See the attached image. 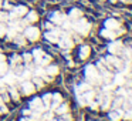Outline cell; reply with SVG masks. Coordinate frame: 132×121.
<instances>
[{
	"mask_svg": "<svg viewBox=\"0 0 132 121\" xmlns=\"http://www.w3.org/2000/svg\"><path fill=\"white\" fill-rule=\"evenodd\" d=\"M85 78L89 84H100L102 81L101 80V74L98 73L97 67L91 66V64L85 67Z\"/></svg>",
	"mask_w": 132,
	"mask_h": 121,
	"instance_id": "1",
	"label": "cell"
},
{
	"mask_svg": "<svg viewBox=\"0 0 132 121\" xmlns=\"http://www.w3.org/2000/svg\"><path fill=\"white\" fill-rule=\"evenodd\" d=\"M71 27L81 36H87L89 33V30H91V24H89L85 19H81V17L77 19V21H74V23L71 24Z\"/></svg>",
	"mask_w": 132,
	"mask_h": 121,
	"instance_id": "2",
	"label": "cell"
},
{
	"mask_svg": "<svg viewBox=\"0 0 132 121\" xmlns=\"http://www.w3.org/2000/svg\"><path fill=\"white\" fill-rule=\"evenodd\" d=\"M23 36L26 39H29L30 41H37L40 37V30L37 27H26L23 32Z\"/></svg>",
	"mask_w": 132,
	"mask_h": 121,
	"instance_id": "3",
	"label": "cell"
},
{
	"mask_svg": "<svg viewBox=\"0 0 132 121\" xmlns=\"http://www.w3.org/2000/svg\"><path fill=\"white\" fill-rule=\"evenodd\" d=\"M26 14H27V7L26 6H16V7H13L12 12H10L9 20H17L19 17L26 16Z\"/></svg>",
	"mask_w": 132,
	"mask_h": 121,
	"instance_id": "4",
	"label": "cell"
},
{
	"mask_svg": "<svg viewBox=\"0 0 132 121\" xmlns=\"http://www.w3.org/2000/svg\"><path fill=\"white\" fill-rule=\"evenodd\" d=\"M58 43H60V47L61 49H71L72 46H74V41H72V39L70 37L67 33H63V34L60 36V40H58Z\"/></svg>",
	"mask_w": 132,
	"mask_h": 121,
	"instance_id": "5",
	"label": "cell"
},
{
	"mask_svg": "<svg viewBox=\"0 0 132 121\" xmlns=\"http://www.w3.org/2000/svg\"><path fill=\"white\" fill-rule=\"evenodd\" d=\"M34 91H36V87H34V84H33L30 80L21 81V93H23L24 95H30V94H33Z\"/></svg>",
	"mask_w": 132,
	"mask_h": 121,
	"instance_id": "6",
	"label": "cell"
},
{
	"mask_svg": "<svg viewBox=\"0 0 132 121\" xmlns=\"http://www.w3.org/2000/svg\"><path fill=\"white\" fill-rule=\"evenodd\" d=\"M60 36H61V33L58 32V30H55V29L48 30V32L46 33V39L50 41V43H58V40H60Z\"/></svg>",
	"mask_w": 132,
	"mask_h": 121,
	"instance_id": "7",
	"label": "cell"
},
{
	"mask_svg": "<svg viewBox=\"0 0 132 121\" xmlns=\"http://www.w3.org/2000/svg\"><path fill=\"white\" fill-rule=\"evenodd\" d=\"M122 49H123V46H122L121 41H111V43L108 44V51L111 53V54H118V53H121Z\"/></svg>",
	"mask_w": 132,
	"mask_h": 121,
	"instance_id": "8",
	"label": "cell"
},
{
	"mask_svg": "<svg viewBox=\"0 0 132 121\" xmlns=\"http://www.w3.org/2000/svg\"><path fill=\"white\" fill-rule=\"evenodd\" d=\"M17 80H19V77H17L16 73H9L7 71L6 74L3 75V81L6 84H9V86H14V84L17 83Z\"/></svg>",
	"mask_w": 132,
	"mask_h": 121,
	"instance_id": "9",
	"label": "cell"
},
{
	"mask_svg": "<svg viewBox=\"0 0 132 121\" xmlns=\"http://www.w3.org/2000/svg\"><path fill=\"white\" fill-rule=\"evenodd\" d=\"M105 61H106V63H109L111 66L117 67V69H121V66H122V60H121V58H118V57H115V54L106 56Z\"/></svg>",
	"mask_w": 132,
	"mask_h": 121,
	"instance_id": "10",
	"label": "cell"
},
{
	"mask_svg": "<svg viewBox=\"0 0 132 121\" xmlns=\"http://www.w3.org/2000/svg\"><path fill=\"white\" fill-rule=\"evenodd\" d=\"M65 19H67V16L63 14V13H60V12H54L51 16H50V20H51L54 24H61Z\"/></svg>",
	"mask_w": 132,
	"mask_h": 121,
	"instance_id": "11",
	"label": "cell"
},
{
	"mask_svg": "<svg viewBox=\"0 0 132 121\" xmlns=\"http://www.w3.org/2000/svg\"><path fill=\"white\" fill-rule=\"evenodd\" d=\"M123 33V30L121 29L119 32H115V30H109V29H104L102 32H101V36H102V37H105V39H115L117 37L118 34H122Z\"/></svg>",
	"mask_w": 132,
	"mask_h": 121,
	"instance_id": "12",
	"label": "cell"
},
{
	"mask_svg": "<svg viewBox=\"0 0 132 121\" xmlns=\"http://www.w3.org/2000/svg\"><path fill=\"white\" fill-rule=\"evenodd\" d=\"M125 81H126V77L122 74V73H117V74L114 75V86L121 87V86L125 84Z\"/></svg>",
	"mask_w": 132,
	"mask_h": 121,
	"instance_id": "13",
	"label": "cell"
},
{
	"mask_svg": "<svg viewBox=\"0 0 132 121\" xmlns=\"http://www.w3.org/2000/svg\"><path fill=\"white\" fill-rule=\"evenodd\" d=\"M122 114H123V111L121 108H115L114 111L109 112V120L111 121H119L121 118H122Z\"/></svg>",
	"mask_w": 132,
	"mask_h": 121,
	"instance_id": "14",
	"label": "cell"
},
{
	"mask_svg": "<svg viewBox=\"0 0 132 121\" xmlns=\"http://www.w3.org/2000/svg\"><path fill=\"white\" fill-rule=\"evenodd\" d=\"M119 27V23H118L115 19H108L105 20V29H109V30H117Z\"/></svg>",
	"mask_w": 132,
	"mask_h": 121,
	"instance_id": "15",
	"label": "cell"
},
{
	"mask_svg": "<svg viewBox=\"0 0 132 121\" xmlns=\"http://www.w3.org/2000/svg\"><path fill=\"white\" fill-rule=\"evenodd\" d=\"M77 93H87V91H89V90H92V87H91V84L89 83H81V84H78V87L77 88Z\"/></svg>",
	"mask_w": 132,
	"mask_h": 121,
	"instance_id": "16",
	"label": "cell"
},
{
	"mask_svg": "<svg viewBox=\"0 0 132 121\" xmlns=\"http://www.w3.org/2000/svg\"><path fill=\"white\" fill-rule=\"evenodd\" d=\"M68 17H70V20H77V19L82 17V12H81L80 9H71Z\"/></svg>",
	"mask_w": 132,
	"mask_h": 121,
	"instance_id": "17",
	"label": "cell"
},
{
	"mask_svg": "<svg viewBox=\"0 0 132 121\" xmlns=\"http://www.w3.org/2000/svg\"><path fill=\"white\" fill-rule=\"evenodd\" d=\"M44 54H46V53L43 51V49H34V50H33V53H31L33 58H34V60L37 61V63L41 60V58H43V56H44Z\"/></svg>",
	"mask_w": 132,
	"mask_h": 121,
	"instance_id": "18",
	"label": "cell"
},
{
	"mask_svg": "<svg viewBox=\"0 0 132 121\" xmlns=\"http://www.w3.org/2000/svg\"><path fill=\"white\" fill-rule=\"evenodd\" d=\"M54 112H57V114H60V115H63V114H65V112H68V105L67 104H58L57 107L54 108Z\"/></svg>",
	"mask_w": 132,
	"mask_h": 121,
	"instance_id": "19",
	"label": "cell"
},
{
	"mask_svg": "<svg viewBox=\"0 0 132 121\" xmlns=\"http://www.w3.org/2000/svg\"><path fill=\"white\" fill-rule=\"evenodd\" d=\"M89 51H91L89 46H82V47H81V49H80V58H81V60H85V58L89 56Z\"/></svg>",
	"mask_w": 132,
	"mask_h": 121,
	"instance_id": "20",
	"label": "cell"
},
{
	"mask_svg": "<svg viewBox=\"0 0 132 121\" xmlns=\"http://www.w3.org/2000/svg\"><path fill=\"white\" fill-rule=\"evenodd\" d=\"M46 73H47L48 75H51V77H54V75L58 74V67L54 66V64H51V66H48V67L46 69Z\"/></svg>",
	"mask_w": 132,
	"mask_h": 121,
	"instance_id": "21",
	"label": "cell"
},
{
	"mask_svg": "<svg viewBox=\"0 0 132 121\" xmlns=\"http://www.w3.org/2000/svg\"><path fill=\"white\" fill-rule=\"evenodd\" d=\"M63 101V95L61 94H58V93H55V94H53V100H51V103H53V108H55V107L58 105V104Z\"/></svg>",
	"mask_w": 132,
	"mask_h": 121,
	"instance_id": "22",
	"label": "cell"
},
{
	"mask_svg": "<svg viewBox=\"0 0 132 121\" xmlns=\"http://www.w3.org/2000/svg\"><path fill=\"white\" fill-rule=\"evenodd\" d=\"M51 100H53V94H50V93L48 94H44L43 97H41V101H43V104L47 107V108H48L50 104H51Z\"/></svg>",
	"mask_w": 132,
	"mask_h": 121,
	"instance_id": "23",
	"label": "cell"
},
{
	"mask_svg": "<svg viewBox=\"0 0 132 121\" xmlns=\"http://www.w3.org/2000/svg\"><path fill=\"white\" fill-rule=\"evenodd\" d=\"M37 19H38V16H37V13H36V12H27L26 20L29 21V23H34V21H37Z\"/></svg>",
	"mask_w": 132,
	"mask_h": 121,
	"instance_id": "24",
	"label": "cell"
},
{
	"mask_svg": "<svg viewBox=\"0 0 132 121\" xmlns=\"http://www.w3.org/2000/svg\"><path fill=\"white\" fill-rule=\"evenodd\" d=\"M33 84H34V87H37V88H43L44 87V80L41 77L34 75V78H33Z\"/></svg>",
	"mask_w": 132,
	"mask_h": 121,
	"instance_id": "25",
	"label": "cell"
},
{
	"mask_svg": "<svg viewBox=\"0 0 132 121\" xmlns=\"http://www.w3.org/2000/svg\"><path fill=\"white\" fill-rule=\"evenodd\" d=\"M50 61H51V57H50V56H47V54H44V56H43V58H41V60L38 61V66H41V67L48 66Z\"/></svg>",
	"mask_w": 132,
	"mask_h": 121,
	"instance_id": "26",
	"label": "cell"
},
{
	"mask_svg": "<svg viewBox=\"0 0 132 121\" xmlns=\"http://www.w3.org/2000/svg\"><path fill=\"white\" fill-rule=\"evenodd\" d=\"M121 54H122V57L125 58V60H131V58H132V50L122 49V50H121Z\"/></svg>",
	"mask_w": 132,
	"mask_h": 121,
	"instance_id": "27",
	"label": "cell"
},
{
	"mask_svg": "<svg viewBox=\"0 0 132 121\" xmlns=\"http://www.w3.org/2000/svg\"><path fill=\"white\" fill-rule=\"evenodd\" d=\"M111 101H112V98L109 97V95H106V97L104 98V101L101 103V105H102V110H109V105H111Z\"/></svg>",
	"mask_w": 132,
	"mask_h": 121,
	"instance_id": "28",
	"label": "cell"
},
{
	"mask_svg": "<svg viewBox=\"0 0 132 121\" xmlns=\"http://www.w3.org/2000/svg\"><path fill=\"white\" fill-rule=\"evenodd\" d=\"M7 71H9V66L6 64V61H2L0 63V75H4Z\"/></svg>",
	"mask_w": 132,
	"mask_h": 121,
	"instance_id": "29",
	"label": "cell"
},
{
	"mask_svg": "<svg viewBox=\"0 0 132 121\" xmlns=\"http://www.w3.org/2000/svg\"><path fill=\"white\" fill-rule=\"evenodd\" d=\"M9 91H10V95L13 97V100H16V101H17L20 95H19V91L16 90V87H14V86H12V87H10V90H9Z\"/></svg>",
	"mask_w": 132,
	"mask_h": 121,
	"instance_id": "30",
	"label": "cell"
},
{
	"mask_svg": "<svg viewBox=\"0 0 132 121\" xmlns=\"http://www.w3.org/2000/svg\"><path fill=\"white\" fill-rule=\"evenodd\" d=\"M84 97H85V100L88 101V104L91 103L92 100H94V97H95V94H94V91L92 90H89V91H87V93H84Z\"/></svg>",
	"mask_w": 132,
	"mask_h": 121,
	"instance_id": "31",
	"label": "cell"
},
{
	"mask_svg": "<svg viewBox=\"0 0 132 121\" xmlns=\"http://www.w3.org/2000/svg\"><path fill=\"white\" fill-rule=\"evenodd\" d=\"M77 98H78V103H80V104H81V105H82V107L88 105V101L85 100V97H84V94H80V93H78Z\"/></svg>",
	"mask_w": 132,
	"mask_h": 121,
	"instance_id": "32",
	"label": "cell"
},
{
	"mask_svg": "<svg viewBox=\"0 0 132 121\" xmlns=\"http://www.w3.org/2000/svg\"><path fill=\"white\" fill-rule=\"evenodd\" d=\"M44 74H46V69H43L41 66H38L37 69H36V71H34V75H37V77H43Z\"/></svg>",
	"mask_w": 132,
	"mask_h": 121,
	"instance_id": "33",
	"label": "cell"
},
{
	"mask_svg": "<svg viewBox=\"0 0 132 121\" xmlns=\"http://www.w3.org/2000/svg\"><path fill=\"white\" fill-rule=\"evenodd\" d=\"M101 80H104L105 83H109V80H111V74H109L106 70H104L102 74H101Z\"/></svg>",
	"mask_w": 132,
	"mask_h": 121,
	"instance_id": "34",
	"label": "cell"
},
{
	"mask_svg": "<svg viewBox=\"0 0 132 121\" xmlns=\"http://www.w3.org/2000/svg\"><path fill=\"white\" fill-rule=\"evenodd\" d=\"M114 87L115 86H112V84H105V86L102 87V91L105 93V94H109V93L114 91Z\"/></svg>",
	"mask_w": 132,
	"mask_h": 121,
	"instance_id": "35",
	"label": "cell"
},
{
	"mask_svg": "<svg viewBox=\"0 0 132 121\" xmlns=\"http://www.w3.org/2000/svg\"><path fill=\"white\" fill-rule=\"evenodd\" d=\"M122 101H123V97H117L114 100V110L115 108H119L121 105H122Z\"/></svg>",
	"mask_w": 132,
	"mask_h": 121,
	"instance_id": "36",
	"label": "cell"
},
{
	"mask_svg": "<svg viewBox=\"0 0 132 121\" xmlns=\"http://www.w3.org/2000/svg\"><path fill=\"white\" fill-rule=\"evenodd\" d=\"M122 117L125 118V120H128V121L132 120V108H128V110H126V111L122 114Z\"/></svg>",
	"mask_w": 132,
	"mask_h": 121,
	"instance_id": "37",
	"label": "cell"
},
{
	"mask_svg": "<svg viewBox=\"0 0 132 121\" xmlns=\"http://www.w3.org/2000/svg\"><path fill=\"white\" fill-rule=\"evenodd\" d=\"M20 60H21V57H19V56H12V64L13 66H19L20 64Z\"/></svg>",
	"mask_w": 132,
	"mask_h": 121,
	"instance_id": "38",
	"label": "cell"
},
{
	"mask_svg": "<svg viewBox=\"0 0 132 121\" xmlns=\"http://www.w3.org/2000/svg\"><path fill=\"white\" fill-rule=\"evenodd\" d=\"M6 32H7V27L0 21V36H6Z\"/></svg>",
	"mask_w": 132,
	"mask_h": 121,
	"instance_id": "39",
	"label": "cell"
},
{
	"mask_svg": "<svg viewBox=\"0 0 132 121\" xmlns=\"http://www.w3.org/2000/svg\"><path fill=\"white\" fill-rule=\"evenodd\" d=\"M31 58H33L31 53H26V54H23V60L26 61V63H30V61H31Z\"/></svg>",
	"mask_w": 132,
	"mask_h": 121,
	"instance_id": "40",
	"label": "cell"
},
{
	"mask_svg": "<svg viewBox=\"0 0 132 121\" xmlns=\"http://www.w3.org/2000/svg\"><path fill=\"white\" fill-rule=\"evenodd\" d=\"M14 41L17 44H24V36H16L14 37Z\"/></svg>",
	"mask_w": 132,
	"mask_h": 121,
	"instance_id": "41",
	"label": "cell"
},
{
	"mask_svg": "<svg viewBox=\"0 0 132 121\" xmlns=\"http://www.w3.org/2000/svg\"><path fill=\"white\" fill-rule=\"evenodd\" d=\"M9 20V14L7 13H0V21H6Z\"/></svg>",
	"mask_w": 132,
	"mask_h": 121,
	"instance_id": "42",
	"label": "cell"
},
{
	"mask_svg": "<svg viewBox=\"0 0 132 121\" xmlns=\"http://www.w3.org/2000/svg\"><path fill=\"white\" fill-rule=\"evenodd\" d=\"M63 121H72V117L68 112H65V114H63Z\"/></svg>",
	"mask_w": 132,
	"mask_h": 121,
	"instance_id": "43",
	"label": "cell"
},
{
	"mask_svg": "<svg viewBox=\"0 0 132 121\" xmlns=\"http://www.w3.org/2000/svg\"><path fill=\"white\" fill-rule=\"evenodd\" d=\"M4 90H6V83H4L3 80H0V93L2 91L4 93Z\"/></svg>",
	"mask_w": 132,
	"mask_h": 121,
	"instance_id": "44",
	"label": "cell"
},
{
	"mask_svg": "<svg viewBox=\"0 0 132 121\" xmlns=\"http://www.w3.org/2000/svg\"><path fill=\"white\" fill-rule=\"evenodd\" d=\"M125 93H126V90H125V88H119L117 94H118V95H125Z\"/></svg>",
	"mask_w": 132,
	"mask_h": 121,
	"instance_id": "45",
	"label": "cell"
},
{
	"mask_svg": "<svg viewBox=\"0 0 132 121\" xmlns=\"http://www.w3.org/2000/svg\"><path fill=\"white\" fill-rule=\"evenodd\" d=\"M31 112H33V111H31L30 108H27V110L24 108V110H23V114H24V115H31Z\"/></svg>",
	"mask_w": 132,
	"mask_h": 121,
	"instance_id": "46",
	"label": "cell"
},
{
	"mask_svg": "<svg viewBox=\"0 0 132 121\" xmlns=\"http://www.w3.org/2000/svg\"><path fill=\"white\" fill-rule=\"evenodd\" d=\"M89 104H91V108H92V110H97V108H98V105H100L98 103H92V101H91Z\"/></svg>",
	"mask_w": 132,
	"mask_h": 121,
	"instance_id": "47",
	"label": "cell"
},
{
	"mask_svg": "<svg viewBox=\"0 0 132 121\" xmlns=\"http://www.w3.org/2000/svg\"><path fill=\"white\" fill-rule=\"evenodd\" d=\"M123 86H126V87H129V88H131V87H132V80L125 81V84H123Z\"/></svg>",
	"mask_w": 132,
	"mask_h": 121,
	"instance_id": "48",
	"label": "cell"
},
{
	"mask_svg": "<svg viewBox=\"0 0 132 121\" xmlns=\"http://www.w3.org/2000/svg\"><path fill=\"white\" fill-rule=\"evenodd\" d=\"M46 27H47V30H53V24H51V23H48V21L46 23Z\"/></svg>",
	"mask_w": 132,
	"mask_h": 121,
	"instance_id": "49",
	"label": "cell"
},
{
	"mask_svg": "<svg viewBox=\"0 0 132 121\" xmlns=\"http://www.w3.org/2000/svg\"><path fill=\"white\" fill-rule=\"evenodd\" d=\"M2 61H6V56L4 54H0V63H2Z\"/></svg>",
	"mask_w": 132,
	"mask_h": 121,
	"instance_id": "50",
	"label": "cell"
},
{
	"mask_svg": "<svg viewBox=\"0 0 132 121\" xmlns=\"http://www.w3.org/2000/svg\"><path fill=\"white\" fill-rule=\"evenodd\" d=\"M20 121H30V118H27V117H23Z\"/></svg>",
	"mask_w": 132,
	"mask_h": 121,
	"instance_id": "51",
	"label": "cell"
},
{
	"mask_svg": "<svg viewBox=\"0 0 132 121\" xmlns=\"http://www.w3.org/2000/svg\"><path fill=\"white\" fill-rule=\"evenodd\" d=\"M0 7H2V0H0Z\"/></svg>",
	"mask_w": 132,
	"mask_h": 121,
	"instance_id": "52",
	"label": "cell"
},
{
	"mask_svg": "<svg viewBox=\"0 0 132 121\" xmlns=\"http://www.w3.org/2000/svg\"><path fill=\"white\" fill-rule=\"evenodd\" d=\"M54 121H55V120H54ZM58 121H63V120H58Z\"/></svg>",
	"mask_w": 132,
	"mask_h": 121,
	"instance_id": "53",
	"label": "cell"
},
{
	"mask_svg": "<svg viewBox=\"0 0 132 121\" xmlns=\"http://www.w3.org/2000/svg\"><path fill=\"white\" fill-rule=\"evenodd\" d=\"M51 121H54V120H51Z\"/></svg>",
	"mask_w": 132,
	"mask_h": 121,
	"instance_id": "54",
	"label": "cell"
},
{
	"mask_svg": "<svg viewBox=\"0 0 132 121\" xmlns=\"http://www.w3.org/2000/svg\"><path fill=\"white\" fill-rule=\"evenodd\" d=\"M38 121H40V120H38Z\"/></svg>",
	"mask_w": 132,
	"mask_h": 121,
	"instance_id": "55",
	"label": "cell"
},
{
	"mask_svg": "<svg viewBox=\"0 0 132 121\" xmlns=\"http://www.w3.org/2000/svg\"><path fill=\"white\" fill-rule=\"evenodd\" d=\"M0 53H2V51H0Z\"/></svg>",
	"mask_w": 132,
	"mask_h": 121,
	"instance_id": "56",
	"label": "cell"
}]
</instances>
